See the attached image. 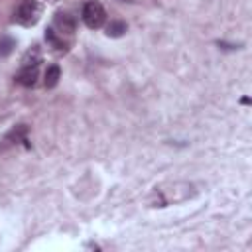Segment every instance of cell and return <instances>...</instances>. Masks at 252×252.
I'll return each mask as SVG.
<instances>
[{"mask_svg":"<svg viewBox=\"0 0 252 252\" xmlns=\"http://www.w3.org/2000/svg\"><path fill=\"white\" fill-rule=\"evenodd\" d=\"M61 79V69L59 65H49L47 71H45V87L47 89H53Z\"/></svg>","mask_w":252,"mask_h":252,"instance_id":"6","label":"cell"},{"mask_svg":"<svg viewBox=\"0 0 252 252\" xmlns=\"http://www.w3.org/2000/svg\"><path fill=\"white\" fill-rule=\"evenodd\" d=\"M41 63V51L37 45H33L32 49H28L22 57V67H37Z\"/></svg>","mask_w":252,"mask_h":252,"instance_id":"5","label":"cell"},{"mask_svg":"<svg viewBox=\"0 0 252 252\" xmlns=\"http://www.w3.org/2000/svg\"><path fill=\"white\" fill-rule=\"evenodd\" d=\"M14 47H16V43H14L12 37H2V39H0V55H8V53H12Z\"/></svg>","mask_w":252,"mask_h":252,"instance_id":"9","label":"cell"},{"mask_svg":"<svg viewBox=\"0 0 252 252\" xmlns=\"http://www.w3.org/2000/svg\"><path fill=\"white\" fill-rule=\"evenodd\" d=\"M45 39L57 49V51H67V43L63 41V39H59L57 35H55V32L53 30H45Z\"/></svg>","mask_w":252,"mask_h":252,"instance_id":"8","label":"cell"},{"mask_svg":"<svg viewBox=\"0 0 252 252\" xmlns=\"http://www.w3.org/2000/svg\"><path fill=\"white\" fill-rule=\"evenodd\" d=\"M37 67H22L16 75V81L24 87H33L37 83Z\"/></svg>","mask_w":252,"mask_h":252,"instance_id":"4","label":"cell"},{"mask_svg":"<svg viewBox=\"0 0 252 252\" xmlns=\"http://www.w3.org/2000/svg\"><path fill=\"white\" fill-rule=\"evenodd\" d=\"M53 24H55V30L63 35H71L73 32H75V28H77V24H75V18L73 16H69L67 12H57L55 14V20H53Z\"/></svg>","mask_w":252,"mask_h":252,"instance_id":"3","label":"cell"},{"mask_svg":"<svg viewBox=\"0 0 252 252\" xmlns=\"http://www.w3.org/2000/svg\"><path fill=\"white\" fill-rule=\"evenodd\" d=\"M26 132H28V128H26L24 124H20L18 128H14V130L10 132V136H8V138H10V140H16V142H20V140H22V136H24Z\"/></svg>","mask_w":252,"mask_h":252,"instance_id":"10","label":"cell"},{"mask_svg":"<svg viewBox=\"0 0 252 252\" xmlns=\"http://www.w3.org/2000/svg\"><path fill=\"white\" fill-rule=\"evenodd\" d=\"M41 16V4L35 0H22L14 12V20L22 26H33Z\"/></svg>","mask_w":252,"mask_h":252,"instance_id":"1","label":"cell"},{"mask_svg":"<svg viewBox=\"0 0 252 252\" xmlns=\"http://www.w3.org/2000/svg\"><path fill=\"white\" fill-rule=\"evenodd\" d=\"M83 22H85V26L91 28V30L100 28V26L106 22V12H104L102 4L96 2V0L85 2V6H83Z\"/></svg>","mask_w":252,"mask_h":252,"instance_id":"2","label":"cell"},{"mask_svg":"<svg viewBox=\"0 0 252 252\" xmlns=\"http://www.w3.org/2000/svg\"><path fill=\"white\" fill-rule=\"evenodd\" d=\"M124 32H126V22H122V20H112L106 26V35L108 37H120V35H124Z\"/></svg>","mask_w":252,"mask_h":252,"instance_id":"7","label":"cell"}]
</instances>
